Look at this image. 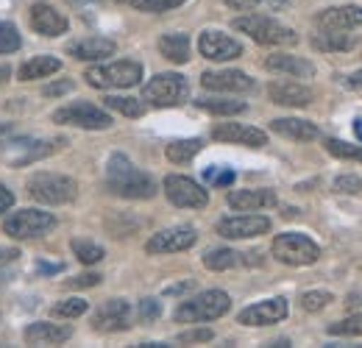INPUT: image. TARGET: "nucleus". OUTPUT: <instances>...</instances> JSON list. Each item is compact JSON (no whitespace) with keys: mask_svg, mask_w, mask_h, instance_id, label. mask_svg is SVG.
<instances>
[{"mask_svg":"<svg viewBox=\"0 0 362 348\" xmlns=\"http://www.w3.org/2000/svg\"><path fill=\"white\" fill-rule=\"evenodd\" d=\"M346 87H362V70L351 73V76L346 79Z\"/></svg>","mask_w":362,"mask_h":348,"instance_id":"603ef678","label":"nucleus"},{"mask_svg":"<svg viewBox=\"0 0 362 348\" xmlns=\"http://www.w3.org/2000/svg\"><path fill=\"white\" fill-rule=\"evenodd\" d=\"M201 148H204V142L201 139H173L170 145H168V159L173 162V165H187L189 159H195L198 153H201Z\"/></svg>","mask_w":362,"mask_h":348,"instance_id":"c756f323","label":"nucleus"},{"mask_svg":"<svg viewBox=\"0 0 362 348\" xmlns=\"http://www.w3.org/2000/svg\"><path fill=\"white\" fill-rule=\"evenodd\" d=\"M315 25L323 31H349L362 25V6H334L323 8L315 17Z\"/></svg>","mask_w":362,"mask_h":348,"instance_id":"a211bd4d","label":"nucleus"},{"mask_svg":"<svg viewBox=\"0 0 362 348\" xmlns=\"http://www.w3.org/2000/svg\"><path fill=\"white\" fill-rule=\"evenodd\" d=\"M215 335L212 329H192V332H181L179 343H209Z\"/></svg>","mask_w":362,"mask_h":348,"instance_id":"c03bdc74","label":"nucleus"},{"mask_svg":"<svg viewBox=\"0 0 362 348\" xmlns=\"http://www.w3.org/2000/svg\"><path fill=\"white\" fill-rule=\"evenodd\" d=\"M70 89H73V81H56V84H47V87L42 89V95H47V98H59V95L70 92Z\"/></svg>","mask_w":362,"mask_h":348,"instance_id":"49530a36","label":"nucleus"},{"mask_svg":"<svg viewBox=\"0 0 362 348\" xmlns=\"http://www.w3.org/2000/svg\"><path fill=\"white\" fill-rule=\"evenodd\" d=\"M117 45L106 37H87V40H78V42L67 45V53L78 62H98V59H106V56H115Z\"/></svg>","mask_w":362,"mask_h":348,"instance_id":"b1692460","label":"nucleus"},{"mask_svg":"<svg viewBox=\"0 0 362 348\" xmlns=\"http://www.w3.org/2000/svg\"><path fill=\"white\" fill-rule=\"evenodd\" d=\"M313 47L323 50V53H343L354 47V37L351 34H340V31H320L313 37Z\"/></svg>","mask_w":362,"mask_h":348,"instance_id":"c85d7f7f","label":"nucleus"},{"mask_svg":"<svg viewBox=\"0 0 362 348\" xmlns=\"http://www.w3.org/2000/svg\"><path fill=\"white\" fill-rule=\"evenodd\" d=\"M159 53L173 64H187L189 62V37L187 34H165L159 40Z\"/></svg>","mask_w":362,"mask_h":348,"instance_id":"bb28decb","label":"nucleus"},{"mask_svg":"<svg viewBox=\"0 0 362 348\" xmlns=\"http://www.w3.org/2000/svg\"><path fill=\"white\" fill-rule=\"evenodd\" d=\"M354 137L362 142V117H357V120H354Z\"/></svg>","mask_w":362,"mask_h":348,"instance_id":"4d7b16f0","label":"nucleus"},{"mask_svg":"<svg viewBox=\"0 0 362 348\" xmlns=\"http://www.w3.org/2000/svg\"><path fill=\"white\" fill-rule=\"evenodd\" d=\"M271 129L279 134V137H287V139H296V142H310V139H317L320 131H317L315 123L310 120H301V117H279L273 120Z\"/></svg>","mask_w":362,"mask_h":348,"instance_id":"a878e982","label":"nucleus"},{"mask_svg":"<svg viewBox=\"0 0 362 348\" xmlns=\"http://www.w3.org/2000/svg\"><path fill=\"white\" fill-rule=\"evenodd\" d=\"M73 254L78 257V262H84V265H95V262H100L106 254H103V248L100 245H95L90 240H73Z\"/></svg>","mask_w":362,"mask_h":348,"instance_id":"c9c22d12","label":"nucleus"},{"mask_svg":"<svg viewBox=\"0 0 362 348\" xmlns=\"http://www.w3.org/2000/svg\"><path fill=\"white\" fill-rule=\"evenodd\" d=\"M59 145H64V139H11L0 148V156L8 165H31L56 153Z\"/></svg>","mask_w":362,"mask_h":348,"instance_id":"9d476101","label":"nucleus"},{"mask_svg":"<svg viewBox=\"0 0 362 348\" xmlns=\"http://www.w3.org/2000/svg\"><path fill=\"white\" fill-rule=\"evenodd\" d=\"M234 28L248 34L254 42L259 45H296L298 37L293 28L276 23L273 17H265V14H248V17H237L234 20Z\"/></svg>","mask_w":362,"mask_h":348,"instance_id":"20e7f679","label":"nucleus"},{"mask_svg":"<svg viewBox=\"0 0 362 348\" xmlns=\"http://www.w3.org/2000/svg\"><path fill=\"white\" fill-rule=\"evenodd\" d=\"M192 287V282H181V284H173V287H168L165 290V296H181V293H187Z\"/></svg>","mask_w":362,"mask_h":348,"instance_id":"3c124183","label":"nucleus"},{"mask_svg":"<svg viewBox=\"0 0 362 348\" xmlns=\"http://www.w3.org/2000/svg\"><path fill=\"white\" fill-rule=\"evenodd\" d=\"M11 204H14V195H11V190H6V187L0 184V215H3L6 209H11Z\"/></svg>","mask_w":362,"mask_h":348,"instance_id":"09e8293b","label":"nucleus"},{"mask_svg":"<svg viewBox=\"0 0 362 348\" xmlns=\"http://www.w3.org/2000/svg\"><path fill=\"white\" fill-rule=\"evenodd\" d=\"M329 301H332V293H326V290H310L301 296V306L307 312H320Z\"/></svg>","mask_w":362,"mask_h":348,"instance_id":"a19ab883","label":"nucleus"},{"mask_svg":"<svg viewBox=\"0 0 362 348\" xmlns=\"http://www.w3.org/2000/svg\"><path fill=\"white\" fill-rule=\"evenodd\" d=\"M326 332H329V335H334V337H360L362 335V312L360 315L346 318V320L329 323V329H326Z\"/></svg>","mask_w":362,"mask_h":348,"instance_id":"f704fd0d","label":"nucleus"},{"mask_svg":"<svg viewBox=\"0 0 362 348\" xmlns=\"http://www.w3.org/2000/svg\"><path fill=\"white\" fill-rule=\"evenodd\" d=\"M231 298L223 290H206L198 293L195 298H187L184 304L176 309V320L179 323H204V320H215L221 315H226Z\"/></svg>","mask_w":362,"mask_h":348,"instance_id":"423d86ee","label":"nucleus"},{"mask_svg":"<svg viewBox=\"0 0 362 348\" xmlns=\"http://www.w3.org/2000/svg\"><path fill=\"white\" fill-rule=\"evenodd\" d=\"M8 79H11V67L8 64H0V84L8 81Z\"/></svg>","mask_w":362,"mask_h":348,"instance_id":"6e6d98bb","label":"nucleus"},{"mask_svg":"<svg viewBox=\"0 0 362 348\" xmlns=\"http://www.w3.org/2000/svg\"><path fill=\"white\" fill-rule=\"evenodd\" d=\"M212 139L218 142H237V145H248V148H262L268 145V134L254 126H243V123H221L212 131Z\"/></svg>","mask_w":362,"mask_h":348,"instance_id":"6ab92c4d","label":"nucleus"},{"mask_svg":"<svg viewBox=\"0 0 362 348\" xmlns=\"http://www.w3.org/2000/svg\"><path fill=\"white\" fill-rule=\"evenodd\" d=\"M129 326H132V306L123 298H109L92 315L95 332H126Z\"/></svg>","mask_w":362,"mask_h":348,"instance_id":"ddd939ff","label":"nucleus"},{"mask_svg":"<svg viewBox=\"0 0 362 348\" xmlns=\"http://www.w3.org/2000/svg\"><path fill=\"white\" fill-rule=\"evenodd\" d=\"M103 103H106V109H115V112H120V115H126V117H142V115H145V103L136 100V98L109 95V98H103Z\"/></svg>","mask_w":362,"mask_h":348,"instance_id":"2f4dec72","label":"nucleus"},{"mask_svg":"<svg viewBox=\"0 0 362 348\" xmlns=\"http://www.w3.org/2000/svg\"><path fill=\"white\" fill-rule=\"evenodd\" d=\"M204 178H206L209 184H215V187H231L237 175H234L231 168H223V165H209V168L204 170Z\"/></svg>","mask_w":362,"mask_h":348,"instance_id":"58836bf2","label":"nucleus"},{"mask_svg":"<svg viewBox=\"0 0 362 348\" xmlns=\"http://www.w3.org/2000/svg\"><path fill=\"white\" fill-rule=\"evenodd\" d=\"M346 306H349V309H354V306H362V293H349V298H346Z\"/></svg>","mask_w":362,"mask_h":348,"instance_id":"864d4df0","label":"nucleus"},{"mask_svg":"<svg viewBox=\"0 0 362 348\" xmlns=\"http://www.w3.org/2000/svg\"><path fill=\"white\" fill-rule=\"evenodd\" d=\"M273 6H281V3H287V0H271Z\"/></svg>","mask_w":362,"mask_h":348,"instance_id":"bf43d9fd","label":"nucleus"},{"mask_svg":"<svg viewBox=\"0 0 362 348\" xmlns=\"http://www.w3.org/2000/svg\"><path fill=\"white\" fill-rule=\"evenodd\" d=\"M262 0H226L228 8H234V11H251V8H257Z\"/></svg>","mask_w":362,"mask_h":348,"instance_id":"de8ad7c7","label":"nucleus"},{"mask_svg":"<svg viewBox=\"0 0 362 348\" xmlns=\"http://www.w3.org/2000/svg\"><path fill=\"white\" fill-rule=\"evenodd\" d=\"M268 95H271L273 103H279V106H296V109L310 106L313 98H315L310 87H301V84H293V81H273L271 87H268Z\"/></svg>","mask_w":362,"mask_h":348,"instance_id":"5701e85b","label":"nucleus"},{"mask_svg":"<svg viewBox=\"0 0 362 348\" xmlns=\"http://www.w3.org/2000/svg\"><path fill=\"white\" fill-rule=\"evenodd\" d=\"M334 190L343 195H360L362 192V178L360 175H340L334 181Z\"/></svg>","mask_w":362,"mask_h":348,"instance_id":"79ce46f5","label":"nucleus"},{"mask_svg":"<svg viewBox=\"0 0 362 348\" xmlns=\"http://www.w3.org/2000/svg\"><path fill=\"white\" fill-rule=\"evenodd\" d=\"M62 70V62L56 56H34L31 62H25L20 67V81H34V79H45V76H53Z\"/></svg>","mask_w":362,"mask_h":348,"instance_id":"cd10ccee","label":"nucleus"},{"mask_svg":"<svg viewBox=\"0 0 362 348\" xmlns=\"http://www.w3.org/2000/svg\"><path fill=\"white\" fill-rule=\"evenodd\" d=\"M273 257L284 265L304 267V265H315L320 260V248L301 231H284L273 240Z\"/></svg>","mask_w":362,"mask_h":348,"instance_id":"0eeeda50","label":"nucleus"},{"mask_svg":"<svg viewBox=\"0 0 362 348\" xmlns=\"http://www.w3.org/2000/svg\"><path fill=\"white\" fill-rule=\"evenodd\" d=\"M198 50L209 62H231V59L243 56V45L231 40L223 31H204L198 37Z\"/></svg>","mask_w":362,"mask_h":348,"instance_id":"2eb2a0df","label":"nucleus"},{"mask_svg":"<svg viewBox=\"0 0 362 348\" xmlns=\"http://www.w3.org/2000/svg\"><path fill=\"white\" fill-rule=\"evenodd\" d=\"M268 231H271V220L265 215H237V218H223L218 223V234L226 240H251Z\"/></svg>","mask_w":362,"mask_h":348,"instance_id":"4468645a","label":"nucleus"},{"mask_svg":"<svg viewBox=\"0 0 362 348\" xmlns=\"http://www.w3.org/2000/svg\"><path fill=\"white\" fill-rule=\"evenodd\" d=\"M195 106L209 112V115H240V112H245L243 100H226V98H204V100H195Z\"/></svg>","mask_w":362,"mask_h":348,"instance_id":"7c9ffc66","label":"nucleus"},{"mask_svg":"<svg viewBox=\"0 0 362 348\" xmlns=\"http://www.w3.org/2000/svg\"><path fill=\"white\" fill-rule=\"evenodd\" d=\"M287 312H290L287 298H268V301L245 306V309L237 315V320H240L243 326H273V323L284 320Z\"/></svg>","mask_w":362,"mask_h":348,"instance_id":"dca6fc26","label":"nucleus"},{"mask_svg":"<svg viewBox=\"0 0 362 348\" xmlns=\"http://www.w3.org/2000/svg\"><path fill=\"white\" fill-rule=\"evenodd\" d=\"M201 87L209 92H251L257 84L243 70H218V73L206 70L201 76Z\"/></svg>","mask_w":362,"mask_h":348,"instance_id":"f3484780","label":"nucleus"},{"mask_svg":"<svg viewBox=\"0 0 362 348\" xmlns=\"http://www.w3.org/2000/svg\"><path fill=\"white\" fill-rule=\"evenodd\" d=\"M265 67L271 73H284V76H293V79H313L315 76V67L313 62L301 59V56H287V53H273L265 59Z\"/></svg>","mask_w":362,"mask_h":348,"instance_id":"393cba45","label":"nucleus"},{"mask_svg":"<svg viewBox=\"0 0 362 348\" xmlns=\"http://www.w3.org/2000/svg\"><path fill=\"white\" fill-rule=\"evenodd\" d=\"M6 131H11V123H0V134H6Z\"/></svg>","mask_w":362,"mask_h":348,"instance_id":"13d9d810","label":"nucleus"},{"mask_svg":"<svg viewBox=\"0 0 362 348\" xmlns=\"http://www.w3.org/2000/svg\"><path fill=\"white\" fill-rule=\"evenodd\" d=\"M228 207L237 212H257L276 207V192L273 190H231L228 192Z\"/></svg>","mask_w":362,"mask_h":348,"instance_id":"412c9836","label":"nucleus"},{"mask_svg":"<svg viewBox=\"0 0 362 348\" xmlns=\"http://www.w3.org/2000/svg\"><path fill=\"white\" fill-rule=\"evenodd\" d=\"M87 306L90 304H87L84 298H67V301L53 306V315H56V318H78V315L87 312Z\"/></svg>","mask_w":362,"mask_h":348,"instance_id":"ea45409f","label":"nucleus"},{"mask_svg":"<svg viewBox=\"0 0 362 348\" xmlns=\"http://www.w3.org/2000/svg\"><path fill=\"white\" fill-rule=\"evenodd\" d=\"M106 187L120 195V198H132V201H145L156 195V184L148 173H142L134 168V162L123 153L109 156L106 162Z\"/></svg>","mask_w":362,"mask_h":348,"instance_id":"f257e3e1","label":"nucleus"},{"mask_svg":"<svg viewBox=\"0 0 362 348\" xmlns=\"http://www.w3.org/2000/svg\"><path fill=\"white\" fill-rule=\"evenodd\" d=\"M159 315H162V304H159L156 298H142V301H139V320L151 323V320H156Z\"/></svg>","mask_w":362,"mask_h":348,"instance_id":"37998d69","label":"nucleus"},{"mask_svg":"<svg viewBox=\"0 0 362 348\" xmlns=\"http://www.w3.org/2000/svg\"><path fill=\"white\" fill-rule=\"evenodd\" d=\"M28 195L40 204H50V207H59V204H70L76 201L78 195V184L70 178V175H59V173H37L28 178Z\"/></svg>","mask_w":362,"mask_h":348,"instance_id":"f03ea898","label":"nucleus"},{"mask_svg":"<svg viewBox=\"0 0 362 348\" xmlns=\"http://www.w3.org/2000/svg\"><path fill=\"white\" fill-rule=\"evenodd\" d=\"M53 123L100 131L112 126V117H109L100 106H92L87 100H76V103H70V106H64V109H56V112H53Z\"/></svg>","mask_w":362,"mask_h":348,"instance_id":"1a4fd4ad","label":"nucleus"},{"mask_svg":"<svg viewBox=\"0 0 362 348\" xmlns=\"http://www.w3.org/2000/svg\"><path fill=\"white\" fill-rule=\"evenodd\" d=\"M123 6H132L136 11H151V14H159V11H170V8H179L181 3L187 0H117Z\"/></svg>","mask_w":362,"mask_h":348,"instance_id":"72a5a7b5","label":"nucleus"},{"mask_svg":"<svg viewBox=\"0 0 362 348\" xmlns=\"http://www.w3.org/2000/svg\"><path fill=\"white\" fill-rule=\"evenodd\" d=\"M84 79L95 89H129L139 84L142 64L139 62H112V64L90 67L84 73Z\"/></svg>","mask_w":362,"mask_h":348,"instance_id":"39448f33","label":"nucleus"},{"mask_svg":"<svg viewBox=\"0 0 362 348\" xmlns=\"http://www.w3.org/2000/svg\"><path fill=\"white\" fill-rule=\"evenodd\" d=\"M17 257H20L17 248H0V267H3V265H11Z\"/></svg>","mask_w":362,"mask_h":348,"instance_id":"8fccbe9b","label":"nucleus"},{"mask_svg":"<svg viewBox=\"0 0 362 348\" xmlns=\"http://www.w3.org/2000/svg\"><path fill=\"white\" fill-rule=\"evenodd\" d=\"M237 262H240V254L231 251V248H209V251L204 254V265H206L209 270H228V267H234Z\"/></svg>","mask_w":362,"mask_h":348,"instance_id":"473e14b6","label":"nucleus"},{"mask_svg":"<svg viewBox=\"0 0 362 348\" xmlns=\"http://www.w3.org/2000/svg\"><path fill=\"white\" fill-rule=\"evenodd\" d=\"M20 31L11 25V23H0V53H14L20 50Z\"/></svg>","mask_w":362,"mask_h":348,"instance_id":"4c0bfd02","label":"nucleus"},{"mask_svg":"<svg viewBox=\"0 0 362 348\" xmlns=\"http://www.w3.org/2000/svg\"><path fill=\"white\" fill-rule=\"evenodd\" d=\"M25 343L31 346H59L64 340L73 337V329L70 326H62V323H31L25 332H23Z\"/></svg>","mask_w":362,"mask_h":348,"instance_id":"4be33fe9","label":"nucleus"},{"mask_svg":"<svg viewBox=\"0 0 362 348\" xmlns=\"http://www.w3.org/2000/svg\"><path fill=\"white\" fill-rule=\"evenodd\" d=\"M40 270H42V273H59V270H64V265H62V262H56V265H45V262H42Z\"/></svg>","mask_w":362,"mask_h":348,"instance_id":"5fc2aeb1","label":"nucleus"},{"mask_svg":"<svg viewBox=\"0 0 362 348\" xmlns=\"http://www.w3.org/2000/svg\"><path fill=\"white\" fill-rule=\"evenodd\" d=\"M189 98V84L181 73H159L142 87V100H148L156 109L181 106Z\"/></svg>","mask_w":362,"mask_h":348,"instance_id":"7ed1b4c3","label":"nucleus"},{"mask_svg":"<svg viewBox=\"0 0 362 348\" xmlns=\"http://www.w3.org/2000/svg\"><path fill=\"white\" fill-rule=\"evenodd\" d=\"M165 195L179 209H204L209 204L206 190L187 175H168L165 178Z\"/></svg>","mask_w":362,"mask_h":348,"instance_id":"9b49d317","label":"nucleus"},{"mask_svg":"<svg viewBox=\"0 0 362 348\" xmlns=\"http://www.w3.org/2000/svg\"><path fill=\"white\" fill-rule=\"evenodd\" d=\"M67 17L62 11H56L50 3H34L31 6V28L42 37H59L67 31Z\"/></svg>","mask_w":362,"mask_h":348,"instance_id":"aec40b11","label":"nucleus"},{"mask_svg":"<svg viewBox=\"0 0 362 348\" xmlns=\"http://www.w3.org/2000/svg\"><path fill=\"white\" fill-rule=\"evenodd\" d=\"M198 240V231L192 226H176V228H165V231H156L148 243H145V251L148 254H179L192 248Z\"/></svg>","mask_w":362,"mask_h":348,"instance_id":"f8f14e48","label":"nucleus"},{"mask_svg":"<svg viewBox=\"0 0 362 348\" xmlns=\"http://www.w3.org/2000/svg\"><path fill=\"white\" fill-rule=\"evenodd\" d=\"M326 151L337 159H351V162H362V148L360 145H351V142H343V139H326Z\"/></svg>","mask_w":362,"mask_h":348,"instance_id":"e433bc0d","label":"nucleus"},{"mask_svg":"<svg viewBox=\"0 0 362 348\" xmlns=\"http://www.w3.org/2000/svg\"><path fill=\"white\" fill-rule=\"evenodd\" d=\"M95 284H100L98 273H84V276H76V279L67 282V287H95Z\"/></svg>","mask_w":362,"mask_h":348,"instance_id":"a18cd8bd","label":"nucleus"},{"mask_svg":"<svg viewBox=\"0 0 362 348\" xmlns=\"http://www.w3.org/2000/svg\"><path fill=\"white\" fill-rule=\"evenodd\" d=\"M50 228H56V218L42 209H20L11 218H6L3 231L14 240H31V237H42Z\"/></svg>","mask_w":362,"mask_h":348,"instance_id":"6e6552de","label":"nucleus"}]
</instances>
